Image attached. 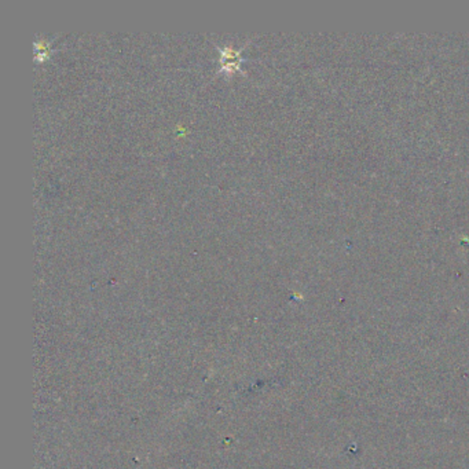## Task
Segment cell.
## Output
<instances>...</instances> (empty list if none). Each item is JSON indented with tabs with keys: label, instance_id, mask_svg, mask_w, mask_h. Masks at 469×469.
Wrapping results in <instances>:
<instances>
[{
	"label": "cell",
	"instance_id": "6da1fadb",
	"mask_svg": "<svg viewBox=\"0 0 469 469\" xmlns=\"http://www.w3.org/2000/svg\"><path fill=\"white\" fill-rule=\"evenodd\" d=\"M222 61H223L224 69H237L238 64H240V52L234 51L231 48H224L222 51Z\"/></svg>",
	"mask_w": 469,
	"mask_h": 469
}]
</instances>
